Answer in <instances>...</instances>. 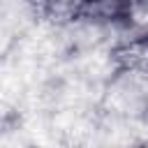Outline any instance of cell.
I'll list each match as a JSON object with an SVG mask.
<instances>
[{
	"instance_id": "obj_1",
	"label": "cell",
	"mask_w": 148,
	"mask_h": 148,
	"mask_svg": "<svg viewBox=\"0 0 148 148\" xmlns=\"http://www.w3.org/2000/svg\"><path fill=\"white\" fill-rule=\"evenodd\" d=\"M136 2V7H148V0H134Z\"/></svg>"
},
{
	"instance_id": "obj_2",
	"label": "cell",
	"mask_w": 148,
	"mask_h": 148,
	"mask_svg": "<svg viewBox=\"0 0 148 148\" xmlns=\"http://www.w3.org/2000/svg\"><path fill=\"white\" fill-rule=\"evenodd\" d=\"M81 2H86V0H81Z\"/></svg>"
}]
</instances>
